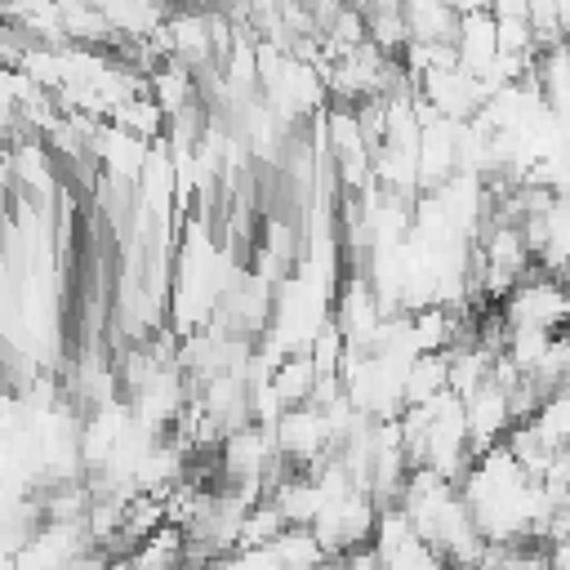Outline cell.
<instances>
[{
    "instance_id": "cell-2",
    "label": "cell",
    "mask_w": 570,
    "mask_h": 570,
    "mask_svg": "<svg viewBox=\"0 0 570 570\" xmlns=\"http://www.w3.org/2000/svg\"><path fill=\"white\" fill-rule=\"evenodd\" d=\"M370 552L379 570H450V561L405 521V512L392 503L379 512V525L370 534Z\"/></svg>"
},
{
    "instance_id": "cell-1",
    "label": "cell",
    "mask_w": 570,
    "mask_h": 570,
    "mask_svg": "<svg viewBox=\"0 0 570 570\" xmlns=\"http://www.w3.org/2000/svg\"><path fill=\"white\" fill-rule=\"evenodd\" d=\"M503 325H530L543 334H566L570 330V285H561L548 272H530L517 281V289L503 298Z\"/></svg>"
},
{
    "instance_id": "cell-3",
    "label": "cell",
    "mask_w": 570,
    "mask_h": 570,
    "mask_svg": "<svg viewBox=\"0 0 570 570\" xmlns=\"http://www.w3.org/2000/svg\"><path fill=\"white\" fill-rule=\"evenodd\" d=\"M543 566H548V570H570V534H566V539H552V543L543 548Z\"/></svg>"
}]
</instances>
